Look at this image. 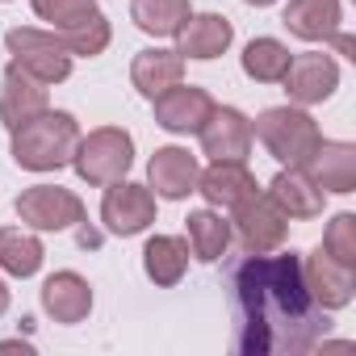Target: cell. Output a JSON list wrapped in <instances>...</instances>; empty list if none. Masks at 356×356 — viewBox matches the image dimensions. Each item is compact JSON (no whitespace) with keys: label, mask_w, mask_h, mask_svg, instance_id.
Returning a JSON list of instances; mask_svg holds the SVG:
<instances>
[{"label":"cell","mask_w":356,"mask_h":356,"mask_svg":"<svg viewBox=\"0 0 356 356\" xmlns=\"http://www.w3.org/2000/svg\"><path fill=\"white\" fill-rule=\"evenodd\" d=\"M59 38H63V47H67L72 55H80V59H92V55H101V51L109 47V38H113V26H109V17L97 9V13H88L84 22H76V26L59 30Z\"/></svg>","instance_id":"27"},{"label":"cell","mask_w":356,"mask_h":356,"mask_svg":"<svg viewBox=\"0 0 356 356\" xmlns=\"http://www.w3.org/2000/svg\"><path fill=\"white\" fill-rule=\"evenodd\" d=\"M197 155L189 147H159L147 163V189L163 202H185L189 193H197Z\"/></svg>","instance_id":"10"},{"label":"cell","mask_w":356,"mask_h":356,"mask_svg":"<svg viewBox=\"0 0 356 356\" xmlns=\"http://www.w3.org/2000/svg\"><path fill=\"white\" fill-rule=\"evenodd\" d=\"M331 260H339V264H352L356 268V214H335L331 222H327V231H323V243H318Z\"/></svg>","instance_id":"28"},{"label":"cell","mask_w":356,"mask_h":356,"mask_svg":"<svg viewBox=\"0 0 356 356\" xmlns=\"http://www.w3.org/2000/svg\"><path fill=\"white\" fill-rule=\"evenodd\" d=\"M42 109H51V97H47V84L26 76L22 67L9 63L5 72V84H0V122H5L9 130H17L22 122L38 118Z\"/></svg>","instance_id":"18"},{"label":"cell","mask_w":356,"mask_h":356,"mask_svg":"<svg viewBox=\"0 0 356 356\" xmlns=\"http://www.w3.org/2000/svg\"><path fill=\"white\" fill-rule=\"evenodd\" d=\"M101 222L109 235L118 239H130V235H143L151 222H155V193L147 185H134V181H113L105 185V197H101Z\"/></svg>","instance_id":"8"},{"label":"cell","mask_w":356,"mask_h":356,"mask_svg":"<svg viewBox=\"0 0 356 356\" xmlns=\"http://www.w3.org/2000/svg\"><path fill=\"white\" fill-rule=\"evenodd\" d=\"M306 172L323 193H356V147L343 138H318Z\"/></svg>","instance_id":"16"},{"label":"cell","mask_w":356,"mask_h":356,"mask_svg":"<svg viewBox=\"0 0 356 356\" xmlns=\"http://www.w3.org/2000/svg\"><path fill=\"white\" fill-rule=\"evenodd\" d=\"M202 155L210 159H243L252 151V122L231 109V105H214V113L202 122Z\"/></svg>","instance_id":"15"},{"label":"cell","mask_w":356,"mask_h":356,"mask_svg":"<svg viewBox=\"0 0 356 356\" xmlns=\"http://www.w3.org/2000/svg\"><path fill=\"white\" fill-rule=\"evenodd\" d=\"M268 202L285 214V218H298V222H310L323 214V202L327 193L310 181V172L306 168H285L273 176V185H268Z\"/></svg>","instance_id":"17"},{"label":"cell","mask_w":356,"mask_h":356,"mask_svg":"<svg viewBox=\"0 0 356 356\" xmlns=\"http://www.w3.org/2000/svg\"><path fill=\"white\" fill-rule=\"evenodd\" d=\"M0 5H5V0H0Z\"/></svg>","instance_id":"33"},{"label":"cell","mask_w":356,"mask_h":356,"mask_svg":"<svg viewBox=\"0 0 356 356\" xmlns=\"http://www.w3.org/2000/svg\"><path fill=\"white\" fill-rule=\"evenodd\" d=\"M5 47H9V63L13 67H22L26 76H34V80H42L47 88L51 84H63L67 76H72V51L63 47V38L55 34V30H34V26H13L9 34H5Z\"/></svg>","instance_id":"5"},{"label":"cell","mask_w":356,"mask_h":356,"mask_svg":"<svg viewBox=\"0 0 356 356\" xmlns=\"http://www.w3.org/2000/svg\"><path fill=\"white\" fill-rule=\"evenodd\" d=\"M130 80H134V88L151 101V97H159L163 88H172V84L185 80V59L176 55V51H163V47H147V51L134 55Z\"/></svg>","instance_id":"21"},{"label":"cell","mask_w":356,"mask_h":356,"mask_svg":"<svg viewBox=\"0 0 356 356\" xmlns=\"http://www.w3.org/2000/svg\"><path fill=\"white\" fill-rule=\"evenodd\" d=\"M5 310H9V285L0 281V314H5Z\"/></svg>","instance_id":"31"},{"label":"cell","mask_w":356,"mask_h":356,"mask_svg":"<svg viewBox=\"0 0 356 356\" xmlns=\"http://www.w3.org/2000/svg\"><path fill=\"white\" fill-rule=\"evenodd\" d=\"M185 231H189V252L202 260V264H214L227 256L231 248V222L214 210H193L185 218Z\"/></svg>","instance_id":"24"},{"label":"cell","mask_w":356,"mask_h":356,"mask_svg":"<svg viewBox=\"0 0 356 356\" xmlns=\"http://www.w3.org/2000/svg\"><path fill=\"white\" fill-rule=\"evenodd\" d=\"M235 298V352L243 356H298L327 339L331 318L310 298L302 256L260 252L231 264Z\"/></svg>","instance_id":"1"},{"label":"cell","mask_w":356,"mask_h":356,"mask_svg":"<svg viewBox=\"0 0 356 356\" xmlns=\"http://www.w3.org/2000/svg\"><path fill=\"white\" fill-rule=\"evenodd\" d=\"M143 268L155 285H176L189 268V239L181 235H151L143 248Z\"/></svg>","instance_id":"22"},{"label":"cell","mask_w":356,"mask_h":356,"mask_svg":"<svg viewBox=\"0 0 356 356\" xmlns=\"http://www.w3.org/2000/svg\"><path fill=\"white\" fill-rule=\"evenodd\" d=\"M151 105H155V122L168 134H197L202 122L214 113V97L197 84H172L159 97H151Z\"/></svg>","instance_id":"11"},{"label":"cell","mask_w":356,"mask_h":356,"mask_svg":"<svg viewBox=\"0 0 356 356\" xmlns=\"http://www.w3.org/2000/svg\"><path fill=\"white\" fill-rule=\"evenodd\" d=\"M17 218L30 227V231H72L76 222H84V202L63 189V185H34V189H22L17 202H13Z\"/></svg>","instance_id":"6"},{"label":"cell","mask_w":356,"mask_h":356,"mask_svg":"<svg viewBox=\"0 0 356 356\" xmlns=\"http://www.w3.org/2000/svg\"><path fill=\"white\" fill-rule=\"evenodd\" d=\"M252 138L264 143V151L285 163V168H306V159L314 155L318 147V122L302 109V105H273L256 118L252 126Z\"/></svg>","instance_id":"3"},{"label":"cell","mask_w":356,"mask_h":356,"mask_svg":"<svg viewBox=\"0 0 356 356\" xmlns=\"http://www.w3.org/2000/svg\"><path fill=\"white\" fill-rule=\"evenodd\" d=\"M281 22L302 42H331V34H339L343 5L339 0H289Z\"/></svg>","instance_id":"20"},{"label":"cell","mask_w":356,"mask_h":356,"mask_svg":"<svg viewBox=\"0 0 356 356\" xmlns=\"http://www.w3.org/2000/svg\"><path fill=\"white\" fill-rule=\"evenodd\" d=\"M235 42V26L222 13H189V22L176 30V55L181 59H218Z\"/></svg>","instance_id":"14"},{"label":"cell","mask_w":356,"mask_h":356,"mask_svg":"<svg viewBox=\"0 0 356 356\" xmlns=\"http://www.w3.org/2000/svg\"><path fill=\"white\" fill-rule=\"evenodd\" d=\"M80 143V122L67 109H42L13 130V159L26 172H59L72 163Z\"/></svg>","instance_id":"2"},{"label":"cell","mask_w":356,"mask_h":356,"mask_svg":"<svg viewBox=\"0 0 356 356\" xmlns=\"http://www.w3.org/2000/svg\"><path fill=\"white\" fill-rule=\"evenodd\" d=\"M0 352H30V343H22V339H5V343H0Z\"/></svg>","instance_id":"30"},{"label":"cell","mask_w":356,"mask_h":356,"mask_svg":"<svg viewBox=\"0 0 356 356\" xmlns=\"http://www.w3.org/2000/svg\"><path fill=\"white\" fill-rule=\"evenodd\" d=\"M189 0H134L130 5V22L151 34V38H176V30H181L189 22Z\"/></svg>","instance_id":"25"},{"label":"cell","mask_w":356,"mask_h":356,"mask_svg":"<svg viewBox=\"0 0 356 356\" xmlns=\"http://www.w3.org/2000/svg\"><path fill=\"white\" fill-rule=\"evenodd\" d=\"M289 47L281 38H252L243 47V76L256 84H281L285 67H289Z\"/></svg>","instance_id":"26"},{"label":"cell","mask_w":356,"mask_h":356,"mask_svg":"<svg viewBox=\"0 0 356 356\" xmlns=\"http://www.w3.org/2000/svg\"><path fill=\"white\" fill-rule=\"evenodd\" d=\"M30 5H34V13L42 22H51L55 34L76 26V22H84L88 13H97V0H30Z\"/></svg>","instance_id":"29"},{"label":"cell","mask_w":356,"mask_h":356,"mask_svg":"<svg viewBox=\"0 0 356 356\" xmlns=\"http://www.w3.org/2000/svg\"><path fill=\"white\" fill-rule=\"evenodd\" d=\"M285 92L293 105H323L335 88H339V63L323 51H306V55H293L285 76H281Z\"/></svg>","instance_id":"9"},{"label":"cell","mask_w":356,"mask_h":356,"mask_svg":"<svg viewBox=\"0 0 356 356\" xmlns=\"http://www.w3.org/2000/svg\"><path fill=\"white\" fill-rule=\"evenodd\" d=\"M42 310L55 318V323H84L88 310H92V285L80 277V273H55L42 281Z\"/></svg>","instance_id":"19"},{"label":"cell","mask_w":356,"mask_h":356,"mask_svg":"<svg viewBox=\"0 0 356 356\" xmlns=\"http://www.w3.org/2000/svg\"><path fill=\"white\" fill-rule=\"evenodd\" d=\"M231 235L239 239V248L248 256H260V252H277L289 235V218L268 202V193H252L248 202H239L231 210Z\"/></svg>","instance_id":"7"},{"label":"cell","mask_w":356,"mask_h":356,"mask_svg":"<svg viewBox=\"0 0 356 356\" xmlns=\"http://www.w3.org/2000/svg\"><path fill=\"white\" fill-rule=\"evenodd\" d=\"M197 193L214 210H235L239 202L260 193V185H256V176L248 172L243 159H214L206 172H197Z\"/></svg>","instance_id":"13"},{"label":"cell","mask_w":356,"mask_h":356,"mask_svg":"<svg viewBox=\"0 0 356 356\" xmlns=\"http://www.w3.org/2000/svg\"><path fill=\"white\" fill-rule=\"evenodd\" d=\"M130 163H134V138L122 126H101L92 134H80L76 155H72L76 176L92 189H105V185L122 181L130 172Z\"/></svg>","instance_id":"4"},{"label":"cell","mask_w":356,"mask_h":356,"mask_svg":"<svg viewBox=\"0 0 356 356\" xmlns=\"http://www.w3.org/2000/svg\"><path fill=\"white\" fill-rule=\"evenodd\" d=\"M302 277H306L310 298H314L323 310H343V306L356 298V268L331 260L323 248H314V252L302 260Z\"/></svg>","instance_id":"12"},{"label":"cell","mask_w":356,"mask_h":356,"mask_svg":"<svg viewBox=\"0 0 356 356\" xmlns=\"http://www.w3.org/2000/svg\"><path fill=\"white\" fill-rule=\"evenodd\" d=\"M248 5H256V9H268V5H277V0H248Z\"/></svg>","instance_id":"32"},{"label":"cell","mask_w":356,"mask_h":356,"mask_svg":"<svg viewBox=\"0 0 356 356\" xmlns=\"http://www.w3.org/2000/svg\"><path fill=\"white\" fill-rule=\"evenodd\" d=\"M42 239L30 227H0V268L9 277H34L42 268Z\"/></svg>","instance_id":"23"}]
</instances>
